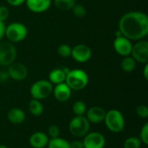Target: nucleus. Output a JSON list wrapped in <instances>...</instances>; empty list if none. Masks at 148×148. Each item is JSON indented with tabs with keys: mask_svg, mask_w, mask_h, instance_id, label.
Masks as SVG:
<instances>
[{
	"mask_svg": "<svg viewBox=\"0 0 148 148\" xmlns=\"http://www.w3.org/2000/svg\"><path fill=\"white\" fill-rule=\"evenodd\" d=\"M48 148H70L69 142L62 138H54L50 139L47 145Z\"/></svg>",
	"mask_w": 148,
	"mask_h": 148,
	"instance_id": "nucleus-21",
	"label": "nucleus"
},
{
	"mask_svg": "<svg viewBox=\"0 0 148 148\" xmlns=\"http://www.w3.org/2000/svg\"><path fill=\"white\" fill-rule=\"evenodd\" d=\"M71 56L77 62L84 63L90 60L92 56V50L86 44H77L72 48Z\"/></svg>",
	"mask_w": 148,
	"mask_h": 148,
	"instance_id": "nucleus-9",
	"label": "nucleus"
},
{
	"mask_svg": "<svg viewBox=\"0 0 148 148\" xmlns=\"http://www.w3.org/2000/svg\"><path fill=\"white\" fill-rule=\"evenodd\" d=\"M66 75H67L65 74L62 69H55L49 73V81L52 84H55V85L60 84V83L65 82Z\"/></svg>",
	"mask_w": 148,
	"mask_h": 148,
	"instance_id": "nucleus-18",
	"label": "nucleus"
},
{
	"mask_svg": "<svg viewBox=\"0 0 148 148\" xmlns=\"http://www.w3.org/2000/svg\"><path fill=\"white\" fill-rule=\"evenodd\" d=\"M141 141L140 138L129 137L124 142V148H140Z\"/></svg>",
	"mask_w": 148,
	"mask_h": 148,
	"instance_id": "nucleus-24",
	"label": "nucleus"
},
{
	"mask_svg": "<svg viewBox=\"0 0 148 148\" xmlns=\"http://www.w3.org/2000/svg\"><path fill=\"white\" fill-rule=\"evenodd\" d=\"M28 9L35 13H42L48 10L51 5V0H26Z\"/></svg>",
	"mask_w": 148,
	"mask_h": 148,
	"instance_id": "nucleus-15",
	"label": "nucleus"
},
{
	"mask_svg": "<svg viewBox=\"0 0 148 148\" xmlns=\"http://www.w3.org/2000/svg\"><path fill=\"white\" fill-rule=\"evenodd\" d=\"M7 73L9 77L15 81H23L28 75L27 67L21 62H13L8 66Z\"/></svg>",
	"mask_w": 148,
	"mask_h": 148,
	"instance_id": "nucleus-11",
	"label": "nucleus"
},
{
	"mask_svg": "<svg viewBox=\"0 0 148 148\" xmlns=\"http://www.w3.org/2000/svg\"><path fill=\"white\" fill-rule=\"evenodd\" d=\"M132 48L133 44L131 42V40L125 37L124 36H118L114 41V49L115 52L123 57L131 55Z\"/></svg>",
	"mask_w": 148,
	"mask_h": 148,
	"instance_id": "nucleus-12",
	"label": "nucleus"
},
{
	"mask_svg": "<svg viewBox=\"0 0 148 148\" xmlns=\"http://www.w3.org/2000/svg\"><path fill=\"white\" fill-rule=\"evenodd\" d=\"M143 75L145 77L146 80L148 79V63L145 64V68H144V71H143Z\"/></svg>",
	"mask_w": 148,
	"mask_h": 148,
	"instance_id": "nucleus-35",
	"label": "nucleus"
},
{
	"mask_svg": "<svg viewBox=\"0 0 148 148\" xmlns=\"http://www.w3.org/2000/svg\"><path fill=\"white\" fill-rule=\"evenodd\" d=\"M16 49L13 42H0V65L8 67L13 63L16 58Z\"/></svg>",
	"mask_w": 148,
	"mask_h": 148,
	"instance_id": "nucleus-7",
	"label": "nucleus"
},
{
	"mask_svg": "<svg viewBox=\"0 0 148 148\" xmlns=\"http://www.w3.org/2000/svg\"><path fill=\"white\" fill-rule=\"evenodd\" d=\"M136 62L141 63L148 62V42L146 40H140L133 45L130 55Z\"/></svg>",
	"mask_w": 148,
	"mask_h": 148,
	"instance_id": "nucleus-8",
	"label": "nucleus"
},
{
	"mask_svg": "<svg viewBox=\"0 0 148 148\" xmlns=\"http://www.w3.org/2000/svg\"><path fill=\"white\" fill-rule=\"evenodd\" d=\"M10 16V10L6 6L0 5V21L4 22Z\"/></svg>",
	"mask_w": 148,
	"mask_h": 148,
	"instance_id": "nucleus-30",
	"label": "nucleus"
},
{
	"mask_svg": "<svg viewBox=\"0 0 148 148\" xmlns=\"http://www.w3.org/2000/svg\"><path fill=\"white\" fill-rule=\"evenodd\" d=\"M71 51H72V48L69 44H65V43L61 44L57 48L58 55L63 58H68V57L71 56Z\"/></svg>",
	"mask_w": 148,
	"mask_h": 148,
	"instance_id": "nucleus-25",
	"label": "nucleus"
},
{
	"mask_svg": "<svg viewBox=\"0 0 148 148\" xmlns=\"http://www.w3.org/2000/svg\"><path fill=\"white\" fill-rule=\"evenodd\" d=\"M29 110L34 116H40L43 113V106L39 100L32 99L29 103Z\"/></svg>",
	"mask_w": 148,
	"mask_h": 148,
	"instance_id": "nucleus-20",
	"label": "nucleus"
},
{
	"mask_svg": "<svg viewBox=\"0 0 148 148\" xmlns=\"http://www.w3.org/2000/svg\"><path fill=\"white\" fill-rule=\"evenodd\" d=\"M140 140L141 143H143L145 145H148V123H146L143 126V127L141 128Z\"/></svg>",
	"mask_w": 148,
	"mask_h": 148,
	"instance_id": "nucleus-28",
	"label": "nucleus"
},
{
	"mask_svg": "<svg viewBox=\"0 0 148 148\" xmlns=\"http://www.w3.org/2000/svg\"><path fill=\"white\" fill-rule=\"evenodd\" d=\"M28 35L27 27L21 23H11L5 26L4 36L10 42H20L26 38Z\"/></svg>",
	"mask_w": 148,
	"mask_h": 148,
	"instance_id": "nucleus-4",
	"label": "nucleus"
},
{
	"mask_svg": "<svg viewBox=\"0 0 148 148\" xmlns=\"http://www.w3.org/2000/svg\"><path fill=\"white\" fill-rule=\"evenodd\" d=\"M60 130L59 127L56 125H50L48 128V136L50 137V139L57 138L59 137Z\"/></svg>",
	"mask_w": 148,
	"mask_h": 148,
	"instance_id": "nucleus-29",
	"label": "nucleus"
},
{
	"mask_svg": "<svg viewBox=\"0 0 148 148\" xmlns=\"http://www.w3.org/2000/svg\"><path fill=\"white\" fill-rule=\"evenodd\" d=\"M104 122L108 129L113 133H120L125 127V119L123 114L116 109H111L106 113Z\"/></svg>",
	"mask_w": 148,
	"mask_h": 148,
	"instance_id": "nucleus-3",
	"label": "nucleus"
},
{
	"mask_svg": "<svg viewBox=\"0 0 148 148\" xmlns=\"http://www.w3.org/2000/svg\"><path fill=\"white\" fill-rule=\"evenodd\" d=\"M70 148H84L83 143L81 140H74L71 143H69Z\"/></svg>",
	"mask_w": 148,
	"mask_h": 148,
	"instance_id": "nucleus-33",
	"label": "nucleus"
},
{
	"mask_svg": "<svg viewBox=\"0 0 148 148\" xmlns=\"http://www.w3.org/2000/svg\"><path fill=\"white\" fill-rule=\"evenodd\" d=\"M72 11H73V14L76 17H83L87 14V10L85 6L80 3H75L72 9Z\"/></svg>",
	"mask_w": 148,
	"mask_h": 148,
	"instance_id": "nucleus-26",
	"label": "nucleus"
},
{
	"mask_svg": "<svg viewBox=\"0 0 148 148\" xmlns=\"http://www.w3.org/2000/svg\"><path fill=\"white\" fill-rule=\"evenodd\" d=\"M82 143L84 148H104L106 140L101 133L93 132L84 136Z\"/></svg>",
	"mask_w": 148,
	"mask_h": 148,
	"instance_id": "nucleus-10",
	"label": "nucleus"
},
{
	"mask_svg": "<svg viewBox=\"0 0 148 148\" xmlns=\"http://www.w3.org/2000/svg\"><path fill=\"white\" fill-rule=\"evenodd\" d=\"M53 84L47 80H39L30 87V95L33 99L43 100L48 98L53 92Z\"/></svg>",
	"mask_w": 148,
	"mask_h": 148,
	"instance_id": "nucleus-5",
	"label": "nucleus"
},
{
	"mask_svg": "<svg viewBox=\"0 0 148 148\" xmlns=\"http://www.w3.org/2000/svg\"><path fill=\"white\" fill-rule=\"evenodd\" d=\"M65 83L71 90H82L88 84V75L82 69H70L66 75Z\"/></svg>",
	"mask_w": 148,
	"mask_h": 148,
	"instance_id": "nucleus-2",
	"label": "nucleus"
},
{
	"mask_svg": "<svg viewBox=\"0 0 148 148\" xmlns=\"http://www.w3.org/2000/svg\"><path fill=\"white\" fill-rule=\"evenodd\" d=\"M9 75L7 73V70L4 71V70H1L0 71V84L1 83H4L8 79H9Z\"/></svg>",
	"mask_w": 148,
	"mask_h": 148,
	"instance_id": "nucleus-32",
	"label": "nucleus"
},
{
	"mask_svg": "<svg viewBox=\"0 0 148 148\" xmlns=\"http://www.w3.org/2000/svg\"><path fill=\"white\" fill-rule=\"evenodd\" d=\"M26 0H6V2L10 5V6H14V7H17L22 5L23 3H25Z\"/></svg>",
	"mask_w": 148,
	"mask_h": 148,
	"instance_id": "nucleus-31",
	"label": "nucleus"
},
{
	"mask_svg": "<svg viewBox=\"0 0 148 148\" xmlns=\"http://www.w3.org/2000/svg\"><path fill=\"white\" fill-rule=\"evenodd\" d=\"M49 139L42 132H36L29 137V145L33 148H44L47 147Z\"/></svg>",
	"mask_w": 148,
	"mask_h": 148,
	"instance_id": "nucleus-16",
	"label": "nucleus"
},
{
	"mask_svg": "<svg viewBox=\"0 0 148 148\" xmlns=\"http://www.w3.org/2000/svg\"><path fill=\"white\" fill-rule=\"evenodd\" d=\"M0 148H8L6 146H4V145H0Z\"/></svg>",
	"mask_w": 148,
	"mask_h": 148,
	"instance_id": "nucleus-36",
	"label": "nucleus"
},
{
	"mask_svg": "<svg viewBox=\"0 0 148 148\" xmlns=\"http://www.w3.org/2000/svg\"><path fill=\"white\" fill-rule=\"evenodd\" d=\"M89 127L90 123L84 115L74 117L69 124V130L70 134L78 138L84 137L88 133Z\"/></svg>",
	"mask_w": 148,
	"mask_h": 148,
	"instance_id": "nucleus-6",
	"label": "nucleus"
},
{
	"mask_svg": "<svg viewBox=\"0 0 148 148\" xmlns=\"http://www.w3.org/2000/svg\"><path fill=\"white\" fill-rule=\"evenodd\" d=\"M106 111L104 108L99 106H94L87 110L86 112V118L89 121V123L93 124H99L104 121L106 116Z\"/></svg>",
	"mask_w": 148,
	"mask_h": 148,
	"instance_id": "nucleus-13",
	"label": "nucleus"
},
{
	"mask_svg": "<svg viewBox=\"0 0 148 148\" xmlns=\"http://www.w3.org/2000/svg\"><path fill=\"white\" fill-rule=\"evenodd\" d=\"M4 31H5V24L4 22L0 21V41L4 36Z\"/></svg>",
	"mask_w": 148,
	"mask_h": 148,
	"instance_id": "nucleus-34",
	"label": "nucleus"
},
{
	"mask_svg": "<svg viewBox=\"0 0 148 148\" xmlns=\"http://www.w3.org/2000/svg\"><path fill=\"white\" fill-rule=\"evenodd\" d=\"M119 30L129 40H142L148 34L147 15L141 11L125 13L119 21Z\"/></svg>",
	"mask_w": 148,
	"mask_h": 148,
	"instance_id": "nucleus-1",
	"label": "nucleus"
},
{
	"mask_svg": "<svg viewBox=\"0 0 148 148\" xmlns=\"http://www.w3.org/2000/svg\"><path fill=\"white\" fill-rule=\"evenodd\" d=\"M136 114L142 119L148 118V108L146 105H139L136 108Z\"/></svg>",
	"mask_w": 148,
	"mask_h": 148,
	"instance_id": "nucleus-27",
	"label": "nucleus"
},
{
	"mask_svg": "<svg viewBox=\"0 0 148 148\" xmlns=\"http://www.w3.org/2000/svg\"><path fill=\"white\" fill-rule=\"evenodd\" d=\"M136 61L130 56H125L121 62V67L123 71L127 72V73H130V72H133L135 68H136Z\"/></svg>",
	"mask_w": 148,
	"mask_h": 148,
	"instance_id": "nucleus-19",
	"label": "nucleus"
},
{
	"mask_svg": "<svg viewBox=\"0 0 148 148\" xmlns=\"http://www.w3.org/2000/svg\"><path fill=\"white\" fill-rule=\"evenodd\" d=\"M52 94L54 95L56 101L60 102H65L71 96V89L65 82H62L56 84L55 88H53Z\"/></svg>",
	"mask_w": 148,
	"mask_h": 148,
	"instance_id": "nucleus-14",
	"label": "nucleus"
},
{
	"mask_svg": "<svg viewBox=\"0 0 148 148\" xmlns=\"http://www.w3.org/2000/svg\"><path fill=\"white\" fill-rule=\"evenodd\" d=\"M72 109L75 116H82L87 112V105L82 101H76L73 104Z\"/></svg>",
	"mask_w": 148,
	"mask_h": 148,
	"instance_id": "nucleus-23",
	"label": "nucleus"
},
{
	"mask_svg": "<svg viewBox=\"0 0 148 148\" xmlns=\"http://www.w3.org/2000/svg\"><path fill=\"white\" fill-rule=\"evenodd\" d=\"M75 3V0H54L55 6L61 10H70Z\"/></svg>",
	"mask_w": 148,
	"mask_h": 148,
	"instance_id": "nucleus-22",
	"label": "nucleus"
},
{
	"mask_svg": "<svg viewBox=\"0 0 148 148\" xmlns=\"http://www.w3.org/2000/svg\"><path fill=\"white\" fill-rule=\"evenodd\" d=\"M25 113L18 108H13L10 109V111L7 114V119L8 121L15 125L22 124L25 120Z\"/></svg>",
	"mask_w": 148,
	"mask_h": 148,
	"instance_id": "nucleus-17",
	"label": "nucleus"
}]
</instances>
